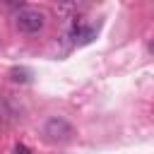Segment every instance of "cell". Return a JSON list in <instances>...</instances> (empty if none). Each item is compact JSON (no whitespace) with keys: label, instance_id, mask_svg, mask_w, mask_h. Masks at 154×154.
I'll return each mask as SVG.
<instances>
[{"label":"cell","instance_id":"cell-1","mask_svg":"<svg viewBox=\"0 0 154 154\" xmlns=\"http://www.w3.org/2000/svg\"><path fill=\"white\" fill-rule=\"evenodd\" d=\"M14 26L22 31V34H38L43 26H46V14L41 10H34V7H24L14 14Z\"/></svg>","mask_w":154,"mask_h":154},{"label":"cell","instance_id":"cell-2","mask_svg":"<svg viewBox=\"0 0 154 154\" xmlns=\"http://www.w3.org/2000/svg\"><path fill=\"white\" fill-rule=\"evenodd\" d=\"M43 135L51 140V142H67L72 135H75V128L63 118V116H53L46 120L43 125Z\"/></svg>","mask_w":154,"mask_h":154},{"label":"cell","instance_id":"cell-3","mask_svg":"<svg viewBox=\"0 0 154 154\" xmlns=\"http://www.w3.org/2000/svg\"><path fill=\"white\" fill-rule=\"evenodd\" d=\"M10 77H12L14 82H29V79H31V72H29L26 67H12Z\"/></svg>","mask_w":154,"mask_h":154},{"label":"cell","instance_id":"cell-4","mask_svg":"<svg viewBox=\"0 0 154 154\" xmlns=\"http://www.w3.org/2000/svg\"><path fill=\"white\" fill-rule=\"evenodd\" d=\"M7 116H10V108H7L5 99L0 96V123H5V120H7Z\"/></svg>","mask_w":154,"mask_h":154},{"label":"cell","instance_id":"cell-5","mask_svg":"<svg viewBox=\"0 0 154 154\" xmlns=\"http://www.w3.org/2000/svg\"><path fill=\"white\" fill-rule=\"evenodd\" d=\"M14 154H31V149L24 147V144H17V147H14Z\"/></svg>","mask_w":154,"mask_h":154},{"label":"cell","instance_id":"cell-6","mask_svg":"<svg viewBox=\"0 0 154 154\" xmlns=\"http://www.w3.org/2000/svg\"><path fill=\"white\" fill-rule=\"evenodd\" d=\"M7 5H22V0H7Z\"/></svg>","mask_w":154,"mask_h":154},{"label":"cell","instance_id":"cell-7","mask_svg":"<svg viewBox=\"0 0 154 154\" xmlns=\"http://www.w3.org/2000/svg\"><path fill=\"white\" fill-rule=\"evenodd\" d=\"M152 51H154V43H152Z\"/></svg>","mask_w":154,"mask_h":154}]
</instances>
